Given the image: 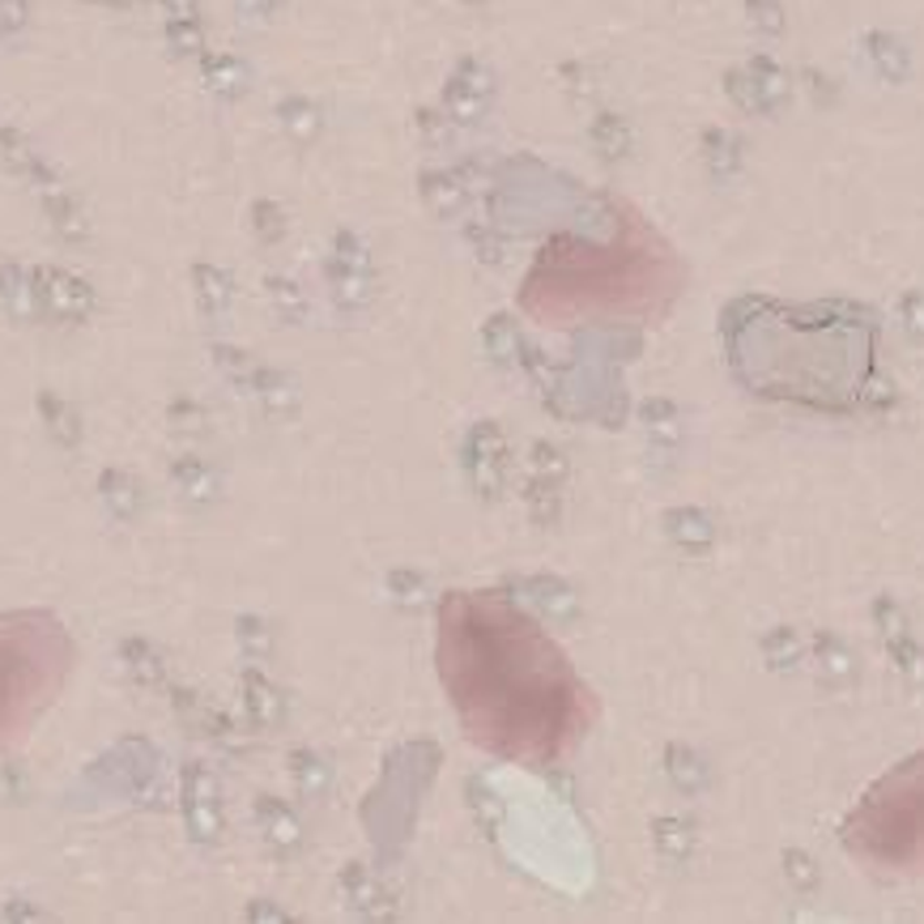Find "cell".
I'll list each match as a JSON object with an SVG mask.
<instances>
[{
	"mask_svg": "<svg viewBox=\"0 0 924 924\" xmlns=\"http://www.w3.org/2000/svg\"><path fill=\"white\" fill-rule=\"evenodd\" d=\"M681 281L686 273L660 235L626 218L609 244L558 239L524 277L520 307L545 328L660 325Z\"/></svg>",
	"mask_w": 924,
	"mask_h": 924,
	"instance_id": "7a4b0ae2",
	"label": "cell"
},
{
	"mask_svg": "<svg viewBox=\"0 0 924 924\" xmlns=\"http://www.w3.org/2000/svg\"><path fill=\"white\" fill-rule=\"evenodd\" d=\"M435 674L461 733L516 767H563L597 725V695L567 648L503 593H448Z\"/></svg>",
	"mask_w": 924,
	"mask_h": 924,
	"instance_id": "6da1fadb",
	"label": "cell"
},
{
	"mask_svg": "<svg viewBox=\"0 0 924 924\" xmlns=\"http://www.w3.org/2000/svg\"><path fill=\"white\" fill-rule=\"evenodd\" d=\"M843 856L873 877L924 873V750L882 771L840 827Z\"/></svg>",
	"mask_w": 924,
	"mask_h": 924,
	"instance_id": "3957f363",
	"label": "cell"
}]
</instances>
